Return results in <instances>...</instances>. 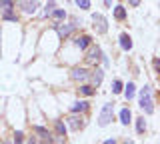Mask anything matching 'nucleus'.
Instances as JSON below:
<instances>
[{
	"mask_svg": "<svg viewBox=\"0 0 160 144\" xmlns=\"http://www.w3.org/2000/svg\"><path fill=\"white\" fill-rule=\"evenodd\" d=\"M74 2H76V6L80 10H88L90 8V0H74Z\"/></svg>",
	"mask_w": 160,
	"mask_h": 144,
	"instance_id": "nucleus-22",
	"label": "nucleus"
},
{
	"mask_svg": "<svg viewBox=\"0 0 160 144\" xmlns=\"http://www.w3.org/2000/svg\"><path fill=\"white\" fill-rule=\"evenodd\" d=\"M112 114H114V104H104L102 112L98 116V124L100 126H108L110 120H112Z\"/></svg>",
	"mask_w": 160,
	"mask_h": 144,
	"instance_id": "nucleus-2",
	"label": "nucleus"
},
{
	"mask_svg": "<svg viewBox=\"0 0 160 144\" xmlns=\"http://www.w3.org/2000/svg\"><path fill=\"white\" fill-rule=\"evenodd\" d=\"M102 76H104V72L100 70V68H96V70H94L92 74H90L88 78H90V80H92V84H96V86H98V84L102 82Z\"/></svg>",
	"mask_w": 160,
	"mask_h": 144,
	"instance_id": "nucleus-11",
	"label": "nucleus"
},
{
	"mask_svg": "<svg viewBox=\"0 0 160 144\" xmlns=\"http://www.w3.org/2000/svg\"><path fill=\"white\" fill-rule=\"evenodd\" d=\"M88 76H90V72L86 70V68H74V70H72V78H74V80H86Z\"/></svg>",
	"mask_w": 160,
	"mask_h": 144,
	"instance_id": "nucleus-9",
	"label": "nucleus"
},
{
	"mask_svg": "<svg viewBox=\"0 0 160 144\" xmlns=\"http://www.w3.org/2000/svg\"><path fill=\"white\" fill-rule=\"evenodd\" d=\"M66 120H68V126L72 128V130H80V128L84 126V118H82V116H78L76 112H74L72 116H68Z\"/></svg>",
	"mask_w": 160,
	"mask_h": 144,
	"instance_id": "nucleus-7",
	"label": "nucleus"
},
{
	"mask_svg": "<svg viewBox=\"0 0 160 144\" xmlns=\"http://www.w3.org/2000/svg\"><path fill=\"white\" fill-rule=\"evenodd\" d=\"M136 130H138V134L146 132V122H144V118H138L136 120Z\"/></svg>",
	"mask_w": 160,
	"mask_h": 144,
	"instance_id": "nucleus-21",
	"label": "nucleus"
},
{
	"mask_svg": "<svg viewBox=\"0 0 160 144\" xmlns=\"http://www.w3.org/2000/svg\"><path fill=\"white\" fill-rule=\"evenodd\" d=\"M90 44H92V40H90V36H88V34H82L80 38H76V46L80 48V50H86Z\"/></svg>",
	"mask_w": 160,
	"mask_h": 144,
	"instance_id": "nucleus-10",
	"label": "nucleus"
},
{
	"mask_svg": "<svg viewBox=\"0 0 160 144\" xmlns=\"http://www.w3.org/2000/svg\"><path fill=\"white\" fill-rule=\"evenodd\" d=\"M54 126H56V136H66V126H64V122L62 120H56V124H54Z\"/></svg>",
	"mask_w": 160,
	"mask_h": 144,
	"instance_id": "nucleus-17",
	"label": "nucleus"
},
{
	"mask_svg": "<svg viewBox=\"0 0 160 144\" xmlns=\"http://www.w3.org/2000/svg\"><path fill=\"white\" fill-rule=\"evenodd\" d=\"M104 144H116V140H114V138H108V140H104Z\"/></svg>",
	"mask_w": 160,
	"mask_h": 144,
	"instance_id": "nucleus-28",
	"label": "nucleus"
},
{
	"mask_svg": "<svg viewBox=\"0 0 160 144\" xmlns=\"http://www.w3.org/2000/svg\"><path fill=\"white\" fill-rule=\"evenodd\" d=\"M114 18H116V20H124V18H126V8H124V6H116V8H114Z\"/></svg>",
	"mask_w": 160,
	"mask_h": 144,
	"instance_id": "nucleus-15",
	"label": "nucleus"
},
{
	"mask_svg": "<svg viewBox=\"0 0 160 144\" xmlns=\"http://www.w3.org/2000/svg\"><path fill=\"white\" fill-rule=\"evenodd\" d=\"M54 28H56V32H58L60 38H68L70 34L74 32V24H60V22H58Z\"/></svg>",
	"mask_w": 160,
	"mask_h": 144,
	"instance_id": "nucleus-5",
	"label": "nucleus"
},
{
	"mask_svg": "<svg viewBox=\"0 0 160 144\" xmlns=\"http://www.w3.org/2000/svg\"><path fill=\"white\" fill-rule=\"evenodd\" d=\"M80 92H82L84 96H92L96 90H94V86H90V84H84V86H80Z\"/></svg>",
	"mask_w": 160,
	"mask_h": 144,
	"instance_id": "nucleus-20",
	"label": "nucleus"
},
{
	"mask_svg": "<svg viewBox=\"0 0 160 144\" xmlns=\"http://www.w3.org/2000/svg\"><path fill=\"white\" fill-rule=\"evenodd\" d=\"M52 10H54V0H48V2H46V10H44V16H50Z\"/></svg>",
	"mask_w": 160,
	"mask_h": 144,
	"instance_id": "nucleus-24",
	"label": "nucleus"
},
{
	"mask_svg": "<svg viewBox=\"0 0 160 144\" xmlns=\"http://www.w3.org/2000/svg\"><path fill=\"white\" fill-rule=\"evenodd\" d=\"M92 26H94V30H96L98 34H104L108 30V22H106V18L102 16V14H98V12H94L92 14Z\"/></svg>",
	"mask_w": 160,
	"mask_h": 144,
	"instance_id": "nucleus-3",
	"label": "nucleus"
},
{
	"mask_svg": "<svg viewBox=\"0 0 160 144\" xmlns=\"http://www.w3.org/2000/svg\"><path fill=\"white\" fill-rule=\"evenodd\" d=\"M112 92H114V94L122 92V82H120V80H114V82H112Z\"/></svg>",
	"mask_w": 160,
	"mask_h": 144,
	"instance_id": "nucleus-23",
	"label": "nucleus"
},
{
	"mask_svg": "<svg viewBox=\"0 0 160 144\" xmlns=\"http://www.w3.org/2000/svg\"><path fill=\"white\" fill-rule=\"evenodd\" d=\"M100 58H102V50H100L98 46H92V44H90V46H88V52H86V62L96 64Z\"/></svg>",
	"mask_w": 160,
	"mask_h": 144,
	"instance_id": "nucleus-4",
	"label": "nucleus"
},
{
	"mask_svg": "<svg viewBox=\"0 0 160 144\" xmlns=\"http://www.w3.org/2000/svg\"><path fill=\"white\" fill-rule=\"evenodd\" d=\"M22 140H24V132H16L14 134V144H22Z\"/></svg>",
	"mask_w": 160,
	"mask_h": 144,
	"instance_id": "nucleus-25",
	"label": "nucleus"
},
{
	"mask_svg": "<svg viewBox=\"0 0 160 144\" xmlns=\"http://www.w3.org/2000/svg\"><path fill=\"white\" fill-rule=\"evenodd\" d=\"M18 6L22 8L26 14H34V12H36V8H38V2H36V0H20Z\"/></svg>",
	"mask_w": 160,
	"mask_h": 144,
	"instance_id": "nucleus-6",
	"label": "nucleus"
},
{
	"mask_svg": "<svg viewBox=\"0 0 160 144\" xmlns=\"http://www.w3.org/2000/svg\"><path fill=\"white\" fill-rule=\"evenodd\" d=\"M50 16H52L56 22H60V20H64V18H66V12H64L62 8H54V10L50 12Z\"/></svg>",
	"mask_w": 160,
	"mask_h": 144,
	"instance_id": "nucleus-13",
	"label": "nucleus"
},
{
	"mask_svg": "<svg viewBox=\"0 0 160 144\" xmlns=\"http://www.w3.org/2000/svg\"><path fill=\"white\" fill-rule=\"evenodd\" d=\"M140 108H142L146 114L154 112V102H152V92H150V86H144L140 90Z\"/></svg>",
	"mask_w": 160,
	"mask_h": 144,
	"instance_id": "nucleus-1",
	"label": "nucleus"
},
{
	"mask_svg": "<svg viewBox=\"0 0 160 144\" xmlns=\"http://www.w3.org/2000/svg\"><path fill=\"white\" fill-rule=\"evenodd\" d=\"M0 144H10V142H0Z\"/></svg>",
	"mask_w": 160,
	"mask_h": 144,
	"instance_id": "nucleus-30",
	"label": "nucleus"
},
{
	"mask_svg": "<svg viewBox=\"0 0 160 144\" xmlns=\"http://www.w3.org/2000/svg\"><path fill=\"white\" fill-rule=\"evenodd\" d=\"M2 18H4V20H10V22H16L18 20V16L12 10H2Z\"/></svg>",
	"mask_w": 160,
	"mask_h": 144,
	"instance_id": "nucleus-19",
	"label": "nucleus"
},
{
	"mask_svg": "<svg viewBox=\"0 0 160 144\" xmlns=\"http://www.w3.org/2000/svg\"><path fill=\"white\" fill-rule=\"evenodd\" d=\"M34 132H36L44 142H48V144L52 142V136H50V130H48V128H44V126H34Z\"/></svg>",
	"mask_w": 160,
	"mask_h": 144,
	"instance_id": "nucleus-8",
	"label": "nucleus"
},
{
	"mask_svg": "<svg viewBox=\"0 0 160 144\" xmlns=\"http://www.w3.org/2000/svg\"><path fill=\"white\" fill-rule=\"evenodd\" d=\"M140 2H142V0H128V4H130V6H138Z\"/></svg>",
	"mask_w": 160,
	"mask_h": 144,
	"instance_id": "nucleus-26",
	"label": "nucleus"
},
{
	"mask_svg": "<svg viewBox=\"0 0 160 144\" xmlns=\"http://www.w3.org/2000/svg\"><path fill=\"white\" fill-rule=\"evenodd\" d=\"M42 144H46V142H42Z\"/></svg>",
	"mask_w": 160,
	"mask_h": 144,
	"instance_id": "nucleus-32",
	"label": "nucleus"
},
{
	"mask_svg": "<svg viewBox=\"0 0 160 144\" xmlns=\"http://www.w3.org/2000/svg\"><path fill=\"white\" fill-rule=\"evenodd\" d=\"M104 4H106V6H110V4H112V0H104Z\"/></svg>",
	"mask_w": 160,
	"mask_h": 144,
	"instance_id": "nucleus-29",
	"label": "nucleus"
},
{
	"mask_svg": "<svg viewBox=\"0 0 160 144\" xmlns=\"http://www.w3.org/2000/svg\"><path fill=\"white\" fill-rule=\"evenodd\" d=\"M120 46H122V50H130L132 48V40H130L128 34H120Z\"/></svg>",
	"mask_w": 160,
	"mask_h": 144,
	"instance_id": "nucleus-12",
	"label": "nucleus"
},
{
	"mask_svg": "<svg viewBox=\"0 0 160 144\" xmlns=\"http://www.w3.org/2000/svg\"><path fill=\"white\" fill-rule=\"evenodd\" d=\"M134 92H136V86H134L132 82H128L126 84V90H124V96L130 100V98H134Z\"/></svg>",
	"mask_w": 160,
	"mask_h": 144,
	"instance_id": "nucleus-18",
	"label": "nucleus"
},
{
	"mask_svg": "<svg viewBox=\"0 0 160 144\" xmlns=\"http://www.w3.org/2000/svg\"><path fill=\"white\" fill-rule=\"evenodd\" d=\"M26 144H36V138H34V136H30V138H28V142H26Z\"/></svg>",
	"mask_w": 160,
	"mask_h": 144,
	"instance_id": "nucleus-27",
	"label": "nucleus"
},
{
	"mask_svg": "<svg viewBox=\"0 0 160 144\" xmlns=\"http://www.w3.org/2000/svg\"><path fill=\"white\" fill-rule=\"evenodd\" d=\"M16 2H20V0H16Z\"/></svg>",
	"mask_w": 160,
	"mask_h": 144,
	"instance_id": "nucleus-31",
	"label": "nucleus"
},
{
	"mask_svg": "<svg viewBox=\"0 0 160 144\" xmlns=\"http://www.w3.org/2000/svg\"><path fill=\"white\" fill-rule=\"evenodd\" d=\"M130 118H132L130 110H128V108H122V110H120V122H122V124H128Z\"/></svg>",
	"mask_w": 160,
	"mask_h": 144,
	"instance_id": "nucleus-16",
	"label": "nucleus"
},
{
	"mask_svg": "<svg viewBox=\"0 0 160 144\" xmlns=\"http://www.w3.org/2000/svg\"><path fill=\"white\" fill-rule=\"evenodd\" d=\"M88 108V102L86 100H78V102H74V106H72V112H84Z\"/></svg>",
	"mask_w": 160,
	"mask_h": 144,
	"instance_id": "nucleus-14",
	"label": "nucleus"
}]
</instances>
